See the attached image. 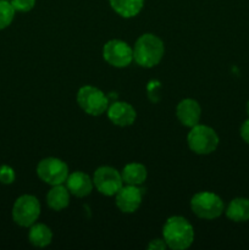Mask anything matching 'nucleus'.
Returning <instances> with one entry per match:
<instances>
[{
	"label": "nucleus",
	"instance_id": "obj_1",
	"mask_svg": "<svg viewBox=\"0 0 249 250\" xmlns=\"http://www.w3.org/2000/svg\"><path fill=\"white\" fill-rule=\"evenodd\" d=\"M163 238L167 248L173 250L188 249L194 242V229L187 219L171 216L163 227Z\"/></svg>",
	"mask_w": 249,
	"mask_h": 250
},
{
	"label": "nucleus",
	"instance_id": "obj_2",
	"mask_svg": "<svg viewBox=\"0 0 249 250\" xmlns=\"http://www.w3.org/2000/svg\"><path fill=\"white\" fill-rule=\"evenodd\" d=\"M164 54V42L153 33L142 34L133 46V61L144 68H151L158 65L163 60Z\"/></svg>",
	"mask_w": 249,
	"mask_h": 250
},
{
	"label": "nucleus",
	"instance_id": "obj_3",
	"mask_svg": "<svg viewBox=\"0 0 249 250\" xmlns=\"http://www.w3.org/2000/svg\"><path fill=\"white\" fill-rule=\"evenodd\" d=\"M219 136L216 131L207 125H195L190 127L187 143L190 150L198 155H209L219 146Z\"/></svg>",
	"mask_w": 249,
	"mask_h": 250
},
{
	"label": "nucleus",
	"instance_id": "obj_4",
	"mask_svg": "<svg viewBox=\"0 0 249 250\" xmlns=\"http://www.w3.org/2000/svg\"><path fill=\"white\" fill-rule=\"evenodd\" d=\"M190 210L203 220H215L225 212L224 200L212 192H198L190 199Z\"/></svg>",
	"mask_w": 249,
	"mask_h": 250
},
{
	"label": "nucleus",
	"instance_id": "obj_5",
	"mask_svg": "<svg viewBox=\"0 0 249 250\" xmlns=\"http://www.w3.org/2000/svg\"><path fill=\"white\" fill-rule=\"evenodd\" d=\"M41 203L34 195L23 194L17 198L12 207V220L21 227H31L41 216Z\"/></svg>",
	"mask_w": 249,
	"mask_h": 250
},
{
	"label": "nucleus",
	"instance_id": "obj_6",
	"mask_svg": "<svg viewBox=\"0 0 249 250\" xmlns=\"http://www.w3.org/2000/svg\"><path fill=\"white\" fill-rule=\"evenodd\" d=\"M77 103L81 109L90 116H100L106 112L109 100L106 95L97 87L83 85L77 92Z\"/></svg>",
	"mask_w": 249,
	"mask_h": 250
},
{
	"label": "nucleus",
	"instance_id": "obj_7",
	"mask_svg": "<svg viewBox=\"0 0 249 250\" xmlns=\"http://www.w3.org/2000/svg\"><path fill=\"white\" fill-rule=\"evenodd\" d=\"M68 166L65 161L58 158H45L37 165V176L39 180L49 186L63 185L67 180Z\"/></svg>",
	"mask_w": 249,
	"mask_h": 250
},
{
	"label": "nucleus",
	"instance_id": "obj_8",
	"mask_svg": "<svg viewBox=\"0 0 249 250\" xmlns=\"http://www.w3.org/2000/svg\"><path fill=\"white\" fill-rule=\"evenodd\" d=\"M93 185L100 194L105 197H115L124 186L121 172L111 166H100L94 171Z\"/></svg>",
	"mask_w": 249,
	"mask_h": 250
},
{
	"label": "nucleus",
	"instance_id": "obj_9",
	"mask_svg": "<svg viewBox=\"0 0 249 250\" xmlns=\"http://www.w3.org/2000/svg\"><path fill=\"white\" fill-rule=\"evenodd\" d=\"M103 58L114 67H127L133 61V48L124 41L111 39L103 46Z\"/></svg>",
	"mask_w": 249,
	"mask_h": 250
},
{
	"label": "nucleus",
	"instance_id": "obj_10",
	"mask_svg": "<svg viewBox=\"0 0 249 250\" xmlns=\"http://www.w3.org/2000/svg\"><path fill=\"white\" fill-rule=\"evenodd\" d=\"M143 199V192L139 186L126 185L115 194V203L124 214H133L139 209Z\"/></svg>",
	"mask_w": 249,
	"mask_h": 250
},
{
	"label": "nucleus",
	"instance_id": "obj_11",
	"mask_svg": "<svg viewBox=\"0 0 249 250\" xmlns=\"http://www.w3.org/2000/svg\"><path fill=\"white\" fill-rule=\"evenodd\" d=\"M107 119L119 127H127L134 124L137 112L131 104L126 102H115L106 110Z\"/></svg>",
	"mask_w": 249,
	"mask_h": 250
},
{
	"label": "nucleus",
	"instance_id": "obj_12",
	"mask_svg": "<svg viewBox=\"0 0 249 250\" xmlns=\"http://www.w3.org/2000/svg\"><path fill=\"white\" fill-rule=\"evenodd\" d=\"M176 116H177L178 121L181 125L185 127L195 126L200 122V117H202V107H200L199 103L195 99H187L181 100L176 107Z\"/></svg>",
	"mask_w": 249,
	"mask_h": 250
},
{
	"label": "nucleus",
	"instance_id": "obj_13",
	"mask_svg": "<svg viewBox=\"0 0 249 250\" xmlns=\"http://www.w3.org/2000/svg\"><path fill=\"white\" fill-rule=\"evenodd\" d=\"M65 183L71 195L76 198L87 197L92 193L93 188H94L93 178H90L82 171H75V172L70 173Z\"/></svg>",
	"mask_w": 249,
	"mask_h": 250
},
{
	"label": "nucleus",
	"instance_id": "obj_14",
	"mask_svg": "<svg viewBox=\"0 0 249 250\" xmlns=\"http://www.w3.org/2000/svg\"><path fill=\"white\" fill-rule=\"evenodd\" d=\"M225 214L227 219L237 224L249 221V199L243 197L234 198L227 205Z\"/></svg>",
	"mask_w": 249,
	"mask_h": 250
},
{
	"label": "nucleus",
	"instance_id": "obj_15",
	"mask_svg": "<svg viewBox=\"0 0 249 250\" xmlns=\"http://www.w3.org/2000/svg\"><path fill=\"white\" fill-rule=\"evenodd\" d=\"M70 195L67 187L63 185L51 186V189L46 194V204L55 211L66 209L70 204Z\"/></svg>",
	"mask_w": 249,
	"mask_h": 250
},
{
	"label": "nucleus",
	"instance_id": "obj_16",
	"mask_svg": "<svg viewBox=\"0 0 249 250\" xmlns=\"http://www.w3.org/2000/svg\"><path fill=\"white\" fill-rule=\"evenodd\" d=\"M111 9L124 19H132L142 11L144 0H109Z\"/></svg>",
	"mask_w": 249,
	"mask_h": 250
},
{
	"label": "nucleus",
	"instance_id": "obj_17",
	"mask_svg": "<svg viewBox=\"0 0 249 250\" xmlns=\"http://www.w3.org/2000/svg\"><path fill=\"white\" fill-rule=\"evenodd\" d=\"M28 241L33 247L44 248V247H48L53 241V232H51L50 227H48L46 225L36 222L29 227Z\"/></svg>",
	"mask_w": 249,
	"mask_h": 250
},
{
	"label": "nucleus",
	"instance_id": "obj_18",
	"mask_svg": "<svg viewBox=\"0 0 249 250\" xmlns=\"http://www.w3.org/2000/svg\"><path fill=\"white\" fill-rule=\"evenodd\" d=\"M122 180L126 185L141 186L148 177V171L144 165L139 163H129L124 167L121 172Z\"/></svg>",
	"mask_w": 249,
	"mask_h": 250
},
{
	"label": "nucleus",
	"instance_id": "obj_19",
	"mask_svg": "<svg viewBox=\"0 0 249 250\" xmlns=\"http://www.w3.org/2000/svg\"><path fill=\"white\" fill-rule=\"evenodd\" d=\"M15 9L10 0H0V31L7 28L15 19Z\"/></svg>",
	"mask_w": 249,
	"mask_h": 250
},
{
	"label": "nucleus",
	"instance_id": "obj_20",
	"mask_svg": "<svg viewBox=\"0 0 249 250\" xmlns=\"http://www.w3.org/2000/svg\"><path fill=\"white\" fill-rule=\"evenodd\" d=\"M16 180V173L15 170L9 165L0 166V183L5 186L12 185Z\"/></svg>",
	"mask_w": 249,
	"mask_h": 250
},
{
	"label": "nucleus",
	"instance_id": "obj_21",
	"mask_svg": "<svg viewBox=\"0 0 249 250\" xmlns=\"http://www.w3.org/2000/svg\"><path fill=\"white\" fill-rule=\"evenodd\" d=\"M37 0H10L16 12H29L36 6Z\"/></svg>",
	"mask_w": 249,
	"mask_h": 250
},
{
	"label": "nucleus",
	"instance_id": "obj_22",
	"mask_svg": "<svg viewBox=\"0 0 249 250\" xmlns=\"http://www.w3.org/2000/svg\"><path fill=\"white\" fill-rule=\"evenodd\" d=\"M148 248L150 250H165L167 248V244H166V242L163 239H151L150 243H149Z\"/></svg>",
	"mask_w": 249,
	"mask_h": 250
},
{
	"label": "nucleus",
	"instance_id": "obj_23",
	"mask_svg": "<svg viewBox=\"0 0 249 250\" xmlns=\"http://www.w3.org/2000/svg\"><path fill=\"white\" fill-rule=\"evenodd\" d=\"M161 89V85L160 83L156 82V81H151L150 83H149L148 85V95L149 98H153V95L155 97V95H158L159 98H160V94H159V90Z\"/></svg>",
	"mask_w": 249,
	"mask_h": 250
},
{
	"label": "nucleus",
	"instance_id": "obj_24",
	"mask_svg": "<svg viewBox=\"0 0 249 250\" xmlns=\"http://www.w3.org/2000/svg\"><path fill=\"white\" fill-rule=\"evenodd\" d=\"M239 133H241L242 139H243V141L249 146V117L248 120H246V121L242 124L241 129H239Z\"/></svg>",
	"mask_w": 249,
	"mask_h": 250
},
{
	"label": "nucleus",
	"instance_id": "obj_25",
	"mask_svg": "<svg viewBox=\"0 0 249 250\" xmlns=\"http://www.w3.org/2000/svg\"><path fill=\"white\" fill-rule=\"evenodd\" d=\"M246 110H247V115H248V117H249V100H248V103H247Z\"/></svg>",
	"mask_w": 249,
	"mask_h": 250
}]
</instances>
